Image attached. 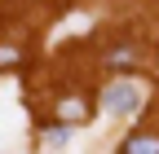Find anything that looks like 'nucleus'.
I'll return each instance as SVG.
<instances>
[{
    "label": "nucleus",
    "instance_id": "5",
    "mask_svg": "<svg viewBox=\"0 0 159 154\" xmlns=\"http://www.w3.org/2000/svg\"><path fill=\"white\" fill-rule=\"evenodd\" d=\"M5 66H22V49L18 44H0V71Z\"/></svg>",
    "mask_w": 159,
    "mask_h": 154
},
{
    "label": "nucleus",
    "instance_id": "3",
    "mask_svg": "<svg viewBox=\"0 0 159 154\" xmlns=\"http://www.w3.org/2000/svg\"><path fill=\"white\" fill-rule=\"evenodd\" d=\"M124 154H159V137H150V132L128 137V141H124Z\"/></svg>",
    "mask_w": 159,
    "mask_h": 154
},
{
    "label": "nucleus",
    "instance_id": "1",
    "mask_svg": "<svg viewBox=\"0 0 159 154\" xmlns=\"http://www.w3.org/2000/svg\"><path fill=\"white\" fill-rule=\"evenodd\" d=\"M137 106H142V92H137V84H128V79H119V84H111L106 92H102V110L106 114H133Z\"/></svg>",
    "mask_w": 159,
    "mask_h": 154
},
{
    "label": "nucleus",
    "instance_id": "2",
    "mask_svg": "<svg viewBox=\"0 0 159 154\" xmlns=\"http://www.w3.org/2000/svg\"><path fill=\"white\" fill-rule=\"evenodd\" d=\"M53 114H57V123H66V128H71V123H89V114H93V106H89L84 97H62V101H57V110H53Z\"/></svg>",
    "mask_w": 159,
    "mask_h": 154
},
{
    "label": "nucleus",
    "instance_id": "4",
    "mask_svg": "<svg viewBox=\"0 0 159 154\" xmlns=\"http://www.w3.org/2000/svg\"><path fill=\"white\" fill-rule=\"evenodd\" d=\"M66 141H71L66 123H57V128H44V132H40V145H44V150H66Z\"/></svg>",
    "mask_w": 159,
    "mask_h": 154
}]
</instances>
